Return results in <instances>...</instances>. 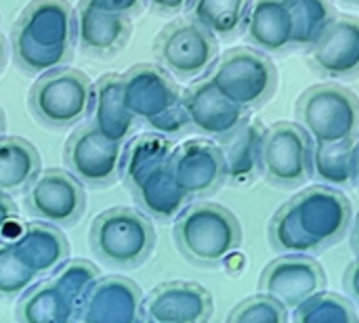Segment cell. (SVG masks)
I'll return each mask as SVG.
<instances>
[{
	"label": "cell",
	"mask_w": 359,
	"mask_h": 323,
	"mask_svg": "<svg viewBox=\"0 0 359 323\" xmlns=\"http://www.w3.org/2000/svg\"><path fill=\"white\" fill-rule=\"evenodd\" d=\"M353 206L330 185L297 193L269 221V246L278 254L313 256L339 244L351 229Z\"/></svg>",
	"instance_id": "1"
},
{
	"label": "cell",
	"mask_w": 359,
	"mask_h": 323,
	"mask_svg": "<svg viewBox=\"0 0 359 323\" xmlns=\"http://www.w3.org/2000/svg\"><path fill=\"white\" fill-rule=\"evenodd\" d=\"M172 143L160 132L135 135L120 158V181L151 221L168 223L187 206L189 198L177 187L170 172Z\"/></svg>",
	"instance_id": "2"
},
{
	"label": "cell",
	"mask_w": 359,
	"mask_h": 323,
	"mask_svg": "<svg viewBox=\"0 0 359 323\" xmlns=\"http://www.w3.org/2000/svg\"><path fill=\"white\" fill-rule=\"evenodd\" d=\"M74 46V8L67 0H32L11 29L13 61L29 76L69 65Z\"/></svg>",
	"instance_id": "3"
},
{
	"label": "cell",
	"mask_w": 359,
	"mask_h": 323,
	"mask_svg": "<svg viewBox=\"0 0 359 323\" xmlns=\"http://www.w3.org/2000/svg\"><path fill=\"white\" fill-rule=\"evenodd\" d=\"M172 240L187 263L202 269H215L240 250L242 225L229 208L217 202L198 200L177 214Z\"/></svg>",
	"instance_id": "4"
},
{
	"label": "cell",
	"mask_w": 359,
	"mask_h": 323,
	"mask_svg": "<svg viewBox=\"0 0 359 323\" xmlns=\"http://www.w3.org/2000/svg\"><path fill=\"white\" fill-rule=\"evenodd\" d=\"M126 109L149 130L177 139L189 130L183 90L158 63H137L120 76Z\"/></svg>",
	"instance_id": "5"
},
{
	"label": "cell",
	"mask_w": 359,
	"mask_h": 323,
	"mask_svg": "<svg viewBox=\"0 0 359 323\" xmlns=\"http://www.w3.org/2000/svg\"><path fill=\"white\" fill-rule=\"evenodd\" d=\"M93 256L118 271L139 269L156 248V229L151 219L135 208L116 206L95 217L88 231Z\"/></svg>",
	"instance_id": "6"
},
{
	"label": "cell",
	"mask_w": 359,
	"mask_h": 323,
	"mask_svg": "<svg viewBox=\"0 0 359 323\" xmlns=\"http://www.w3.org/2000/svg\"><path fill=\"white\" fill-rule=\"evenodd\" d=\"M206 78L236 105L246 111L271 101L278 90L280 74L267 53L252 46H236L217 57Z\"/></svg>",
	"instance_id": "7"
},
{
	"label": "cell",
	"mask_w": 359,
	"mask_h": 323,
	"mask_svg": "<svg viewBox=\"0 0 359 323\" xmlns=\"http://www.w3.org/2000/svg\"><path fill=\"white\" fill-rule=\"evenodd\" d=\"M93 82L76 67L61 65L38 76L27 95L29 114L46 128L63 130L88 118Z\"/></svg>",
	"instance_id": "8"
},
{
	"label": "cell",
	"mask_w": 359,
	"mask_h": 323,
	"mask_svg": "<svg viewBox=\"0 0 359 323\" xmlns=\"http://www.w3.org/2000/svg\"><path fill=\"white\" fill-rule=\"evenodd\" d=\"M294 111L313 143L330 145L359 139V99L339 82L307 88Z\"/></svg>",
	"instance_id": "9"
},
{
	"label": "cell",
	"mask_w": 359,
	"mask_h": 323,
	"mask_svg": "<svg viewBox=\"0 0 359 323\" xmlns=\"http://www.w3.org/2000/svg\"><path fill=\"white\" fill-rule=\"evenodd\" d=\"M313 141L301 124L282 120L263 130L259 168L276 189H299L313 177Z\"/></svg>",
	"instance_id": "10"
},
{
	"label": "cell",
	"mask_w": 359,
	"mask_h": 323,
	"mask_svg": "<svg viewBox=\"0 0 359 323\" xmlns=\"http://www.w3.org/2000/svg\"><path fill=\"white\" fill-rule=\"evenodd\" d=\"M156 63L175 80H198L219 57V40L191 17L166 23L154 40Z\"/></svg>",
	"instance_id": "11"
},
{
	"label": "cell",
	"mask_w": 359,
	"mask_h": 323,
	"mask_svg": "<svg viewBox=\"0 0 359 323\" xmlns=\"http://www.w3.org/2000/svg\"><path fill=\"white\" fill-rule=\"evenodd\" d=\"M23 208L36 221L74 227L86 212L84 185L67 170H40L23 189Z\"/></svg>",
	"instance_id": "12"
},
{
	"label": "cell",
	"mask_w": 359,
	"mask_h": 323,
	"mask_svg": "<svg viewBox=\"0 0 359 323\" xmlns=\"http://www.w3.org/2000/svg\"><path fill=\"white\" fill-rule=\"evenodd\" d=\"M120 158L122 145L105 139L90 124L74 130L63 147L65 170L90 189H105L118 181Z\"/></svg>",
	"instance_id": "13"
},
{
	"label": "cell",
	"mask_w": 359,
	"mask_h": 323,
	"mask_svg": "<svg viewBox=\"0 0 359 323\" xmlns=\"http://www.w3.org/2000/svg\"><path fill=\"white\" fill-rule=\"evenodd\" d=\"M170 172L177 187L189 200L215 195L227 183V168L219 143L210 139H191L170 153Z\"/></svg>",
	"instance_id": "14"
},
{
	"label": "cell",
	"mask_w": 359,
	"mask_h": 323,
	"mask_svg": "<svg viewBox=\"0 0 359 323\" xmlns=\"http://www.w3.org/2000/svg\"><path fill=\"white\" fill-rule=\"evenodd\" d=\"M322 290H326V273L316 259L305 254H284L271 261L259 277V292L288 311Z\"/></svg>",
	"instance_id": "15"
},
{
	"label": "cell",
	"mask_w": 359,
	"mask_h": 323,
	"mask_svg": "<svg viewBox=\"0 0 359 323\" xmlns=\"http://www.w3.org/2000/svg\"><path fill=\"white\" fill-rule=\"evenodd\" d=\"M309 67L326 80L359 76V17L337 15L307 48Z\"/></svg>",
	"instance_id": "16"
},
{
	"label": "cell",
	"mask_w": 359,
	"mask_h": 323,
	"mask_svg": "<svg viewBox=\"0 0 359 323\" xmlns=\"http://www.w3.org/2000/svg\"><path fill=\"white\" fill-rule=\"evenodd\" d=\"M215 315L212 294L196 282H164L141 303V322L206 323Z\"/></svg>",
	"instance_id": "17"
},
{
	"label": "cell",
	"mask_w": 359,
	"mask_h": 323,
	"mask_svg": "<svg viewBox=\"0 0 359 323\" xmlns=\"http://www.w3.org/2000/svg\"><path fill=\"white\" fill-rule=\"evenodd\" d=\"M183 109L189 130L215 141L223 139L250 118L246 109L231 103L208 78H198L183 90Z\"/></svg>",
	"instance_id": "18"
},
{
	"label": "cell",
	"mask_w": 359,
	"mask_h": 323,
	"mask_svg": "<svg viewBox=\"0 0 359 323\" xmlns=\"http://www.w3.org/2000/svg\"><path fill=\"white\" fill-rule=\"evenodd\" d=\"M141 288L122 275H99L86 290L76 322L135 323L141 322Z\"/></svg>",
	"instance_id": "19"
},
{
	"label": "cell",
	"mask_w": 359,
	"mask_h": 323,
	"mask_svg": "<svg viewBox=\"0 0 359 323\" xmlns=\"http://www.w3.org/2000/svg\"><path fill=\"white\" fill-rule=\"evenodd\" d=\"M74 29H76V46L95 59H109L124 50L133 21L126 15L103 13L90 6L78 4L74 11Z\"/></svg>",
	"instance_id": "20"
},
{
	"label": "cell",
	"mask_w": 359,
	"mask_h": 323,
	"mask_svg": "<svg viewBox=\"0 0 359 323\" xmlns=\"http://www.w3.org/2000/svg\"><path fill=\"white\" fill-rule=\"evenodd\" d=\"M242 32L252 48L267 55H286L294 50L292 15L284 0H250Z\"/></svg>",
	"instance_id": "21"
},
{
	"label": "cell",
	"mask_w": 359,
	"mask_h": 323,
	"mask_svg": "<svg viewBox=\"0 0 359 323\" xmlns=\"http://www.w3.org/2000/svg\"><path fill=\"white\" fill-rule=\"evenodd\" d=\"M88 124L95 126L105 139L124 145L139 128V120L126 109L118 74H103L93 84V103Z\"/></svg>",
	"instance_id": "22"
},
{
	"label": "cell",
	"mask_w": 359,
	"mask_h": 323,
	"mask_svg": "<svg viewBox=\"0 0 359 323\" xmlns=\"http://www.w3.org/2000/svg\"><path fill=\"white\" fill-rule=\"evenodd\" d=\"M21 259L32 267V271L40 277L50 275L63 261L69 259V242L59 231L57 225L34 221L23 225L19 235L11 240Z\"/></svg>",
	"instance_id": "23"
},
{
	"label": "cell",
	"mask_w": 359,
	"mask_h": 323,
	"mask_svg": "<svg viewBox=\"0 0 359 323\" xmlns=\"http://www.w3.org/2000/svg\"><path fill=\"white\" fill-rule=\"evenodd\" d=\"M76 313L78 305L53 277L32 284L15 307V319L23 323H69Z\"/></svg>",
	"instance_id": "24"
},
{
	"label": "cell",
	"mask_w": 359,
	"mask_h": 323,
	"mask_svg": "<svg viewBox=\"0 0 359 323\" xmlns=\"http://www.w3.org/2000/svg\"><path fill=\"white\" fill-rule=\"evenodd\" d=\"M263 130H265L263 124L248 118L236 130H231L229 135L217 141L223 151V160L227 168V183L250 185L255 177L261 174L259 156H261Z\"/></svg>",
	"instance_id": "25"
},
{
	"label": "cell",
	"mask_w": 359,
	"mask_h": 323,
	"mask_svg": "<svg viewBox=\"0 0 359 323\" xmlns=\"http://www.w3.org/2000/svg\"><path fill=\"white\" fill-rule=\"evenodd\" d=\"M42 170V158L34 143L23 137L0 135V189L23 191Z\"/></svg>",
	"instance_id": "26"
},
{
	"label": "cell",
	"mask_w": 359,
	"mask_h": 323,
	"mask_svg": "<svg viewBox=\"0 0 359 323\" xmlns=\"http://www.w3.org/2000/svg\"><path fill=\"white\" fill-rule=\"evenodd\" d=\"M250 0H189L185 13L204 25L217 40H233L242 34Z\"/></svg>",
	"instance_id": "27"
},
{
	"label": "cell",
	"mask_w": 359,
	"mask_h": 323,
	"mask_svg": "<svg viewBox=\"0 0 359 323\" xmlns=\"http://www.w3.org/2000/svg\"><path fill=\"white\" fill-rule=\"evenodd\" d=\"M355 156H358V141H343L330 145L313 143L311 149L313 177L322 185L349 187L355 183Z\"/></svg>",
	"instance_id": "28"
},
{
	"label": "cell",
	"mask_w": 359,
	"mask_h": 323,
	"mask_svg": "<svg viewBox=\"0 0 359 323\" xmlns=\"http://www.w3.org/2000/svg\"><path fill=\"white\" fill-rule=\"evenodd\" d=\"M294 25V48L307 50L339 15L332 0H284Z\"/></svg>",
	"instance_id": "29"
},
{
	"label": "cell",
	"mask_w": 359,
	"mask_h": 323,
	"mask_svg": "<svg viewBox=\"0 0 359 323\" xmlns=\"http://www.w3.org/2000/svg\"><path fill=\"white\" fill-rule=\"evenodd\" d=\"M290 319L297 323H355L359 317L349 298L322 290L290 311Z\"/></svg>",
	"instance_id": "30"
},
{
	"label": "cell",
	"mask_w": 359,
	"mask_h": 323,
	"mask_svg": "<svg viewBox=\"0 0 359 323\" xmlns=\"http://www.w3.org/2000/svg\"><path fill=\"white\" fill-rule=\"evenodd\" d=\"M38 282V275L21 259L11 240H0V298L13 301L19 298L32 284Z\"/></svg>",
	"instance_id": "31"
},
{
	"label": "cell",
	"mask_w": 359,
	"mask_h": 323,
	"mask_svg": "<svg viewBox=\"0 0 359 323\" xmlns=\"http://www.w3.org/2000/svg\"><path fill=\"white\" fill-rule=\"evenodd\" d=\"M99 269L97 265L84 261V259H67L63 261L53 273L50 277L72 296V301L80 307L86 290L93 286V282L99 277ZM78 315V313H76Z\"/></svg>",
	"instance_id": "32"
},
{
	"label": "cell",
	"mask_w": 359,
	"mask_h": 323,
	"mask_svg": "<svg viewBox=\"0 0 359 323\" xmlns=\"http://www.w3.org/2000/svg\"><path fill=\"white\" fill-rule=\"evenodd\" d=\"M288 319L290 311L263 292L242 301L227 315L229 323H286Z\"/></svg>",
	"instance_id": "33"
},
{
	"label": "cell",
	"mask_w": 359,
	"mask_h": 323,
	"mask_svg": "<svg viewBox=\"0 0 359 323\" xmlns=\"http://www.w3.org/2000/svg\"><path fill=\"white\" fill-rule=\"evenodd\" d=\"M78 4L90 6L103 13H116V15H126V17H139L143 8L147 6V0H80Z\"/></svg>",
	"instance_id": "34"
},
{
	"label": "cell",
	"mask_w": 359,
	"mask_h": 323,
	"mask_svg": "<svg viewBox=\"0 0 359 323\" xmlns=\"http://www.w3.org/2000/svg\"><path fill=\"white\" fill-rule=\"evenodd\" d=\"M17 221V204L13 198L0 189V238L6 233V229Z\"/></svg>",
	"instance_id": "35"
},
{
	"label": "cell",
	"mask_w": 359,
	"mask_h": 323,
	"mask_svg": "<svg viewBox=\"0 0 359 323\" xmlns=\"http://www.w3.org/2000/svg\"><path fill=\"white\" fill-rule=\"evenodd\" d=\"M343 284H345V292H347V296H349V301L359 307V259H355L349 267H347V271H345V275H343Z\"/></svg>",
	"instance_id": "36"
},
{
	"label": "cell",
	"mask_w": 359,
	"mask_h": 323,
	"mask_svg": "<svg viewBox=\"0 0 359 323\" xmlns=\"http://www.w3.org/2000/svg\"><path fill=\"white\" fill-rule=\"evenodd\" d=\"M189 0H147V6L156 15H177L187 8Z\"/></svg>",
	"instance_id": "37"
},
{
	"label": "cell",
	"mask_w": 359,
	"mask_h": 323,
	"mask_svg": "<svg viewBox=\"0 0 359 323\" xmlns=\"http://www.w3.org/2000/svg\"><path fill=\"white\" fill-rule=\"evenodd\" d=\"M349 235H351V250H353V254L359 259V212L358 214H353Z\"/></svg>",
	"instance_id": "38"
},
{
	"label": "cell",
	"mask_w": 359,
	"mask_h": 323,
	"mask_svg": "<svg viewBox=\"0 0 359 323\" xmlns=\"http://www.w3.org/2000/svg\"><path fill=\"white\" fill-rule=\"evenodd\" d=\"M6 61H8V44H6V38L0 34V74L6 67Z\"/></svg>",
	"instance_id": "39"
},
{
	"label": "cell",
	"mask_w": 359,
	"mask_h": 323,
	"mask_svg": "<svg viewBox=\"0 0 359 323\" xmlns=\"http://www.w3.org/2000/svg\"><path fill=\"white\" fill-rule=\"evenodd\" d=\"M6 130V116H4V109L0 107V135H4Z\"/></svg>",
	"instance_id": "40"
},
{
	"label": "cell",
	"mask_w": 359,
	"mask_h": 323,
	"mask_svg": "<svg viewBox=\"0 0 359 323\" xmlns=\"http://www.w3.org/2000/svg\"><path fill=\"white\" fill-rule=\"evenodd\" d=\"M355 185L359 189V141H358V156H355Z\"/></svg>",
	"instance_id": "41"
},
{
	"label": "cell",
	"mask_w": 359,
	"mask_h": 323,
	"mask_svg": "<svg viewBox=\"0 0 359 323\" xmlns=\"http://www.w3.org/2000/svg\"><path fill=\"white\" fill-rule=\"evenodd\" d=\"M341 2H345L349 6H359V0H341Z\"/></svg>",
	"instance_id": "42"
}]
</instances>
